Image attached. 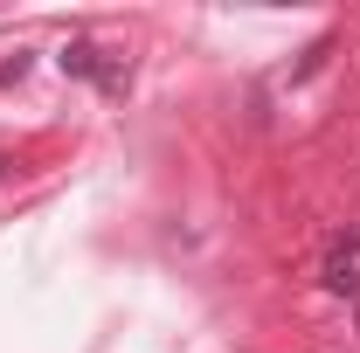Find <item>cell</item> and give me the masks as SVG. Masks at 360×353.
Returning a JSON list of instances; mask_svg holds the SVG:
<instances>
[{"mask_svg": "<svg viewBox=\"0 0 360 353\" xmlns=\"http://www.w3.org/2000/svg\"><path fill=\"white\" fill-rule=\"evenodd\" d=\"M7 174H14V160H7V153H0V180H7Z\"/></svg>", "mask_w": 360, "mask_h": 353, "instance_id": "obj_4", "label": "cell"}, {"mask_svg": "<svg viewBox=\"0 0 360 353\" xmlns=\"http://www.w3.org/2000/svg\"><path fill=\"white\" fill-rule=\"evenodd\" d=\"M319 284L333 291V298H360V229H340L333 243H326V264H319Z\"/></svg>", "mask_w": 360, "mask_h": 353, "instance_id": "obj_1", "label": "cell"}, {"mask_svg": "<svg viewBox=\"0 0 360 353\" xmlns=\"http://www.w3.org/2000/svg\"><path fill=\"white\" fill-rule=\"evenodd\" d=\"M354 333H360V298H354Z\"/></svg>", "mask_w": 360, "mask_h": 353, "instance_id": "obj_5", "label": "cell"}, {"mask_svg": "<svg viewBox=\"0 0 360 353\" xmlns=\"http://www.w3.org/2000/svg\"><path fill=\"white\" fill-rule=\"evenodd\" d=\"M28 77V56H14V63H0V84H21Z\"/></svg>", "mask_w": 360, "mask_h": 353, "instance_id": "obj_3", "label": "cell"}, {"mask_svg": "<svg viewBox=\"0 0 360 353\" xmlns=\"http://www.w3.org/2000/svg\"><path fill=\"white\" fill-rule=\"evenodd\" d=\"M56 63H63V77H90V84L104 90V97H125V70H118V63H104V56H97V42H90V35H70V42H63V56H56Z\"/></svg>", "mask_w": 360, "mask_h": 353, "instance_id": "obj_2", "label": "cell"}]
</instances>
